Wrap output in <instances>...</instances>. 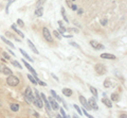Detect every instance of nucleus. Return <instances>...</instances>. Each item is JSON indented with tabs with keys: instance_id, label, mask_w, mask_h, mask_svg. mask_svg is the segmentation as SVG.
I'll use <instances>...</instances> for the list:
<instances>
[{
	"instance_id": "obj_1",
	"label": "nucleus",
	"mask_w": 127,
	"mask_h": 118,
	"mask_svg": "<svg viewBox=\"0 0 127 118\" xmlns=\"http://www.w3.org/2000/svg\"><path fill=\"white\" fill-rule=\"evenodd\" d=\"M6 83L9 84L10 86H17L19 84V80H18V78L17 77H15V76H9L6 79Z\"/></svg>"
},
{
	"instance_id": "obj_2",
	"label": "nucleus",
	"mask_w": 127,
	"mask_h": 118,
	"mask_svg": "<svg viewBox=\"0 0 127 118\" xmlns=\"http://www.w3.org/2000/svg\"><path fill=\"white\" fill-rule=\"evenodd\" d=\"M25 98L28 103H31L33 102L34 100V96H33V93H32V89L30 87H27L26 88V92H25Z\"/></svg>"
},
{
	"instance_id": "obj_3",
	"label": "nucleus",
	"mask_w": 127,
	"mask_h": 118,
	"mask_svg": "<svg viewBox=\"0 0 127 118\" xmlns=\"http://www.w3.org/2000/svg\"><path fill=\"white\" fill-rule=\"evenodd\" d=\"M33 103L36 105L37 108H39V109L42 108V100H41V98H40V95L38 94V90H35V97H34Z\"/></svg>"
},
{
	"instance_id": "obj_4",
	"label": "nucleus",
	"mask_w": 127,
	"mask_h": 118,
	"mask_svg": "<svg viewBox=\"0 0 127 118\" xmlns=\"http://www.w3.org/2000/svg\"><path fill=\"white\" fill-rule=\"evenodd\" d=\"M95 71H96L100 76H103L107 72V68L104 64H96L95 65Z\"/></svg>"
},
{
	"instance_id": "obj_5",
	"label": "nucleus",
	"mask_w": 127,
	"mask_h": 118,
	"mask_svg": "<svg viewBox=\"0 0 127 118\" xmlns=\"http://www.w3.org/2000/svg\"><path fill=\"white\" fill-rule=\"evenodd\" d=\"M23 64H25V66H26V67L28 68V69H29V71L32 73V76H33L34 77V79H35V80H36V81H38L39 80V79H38V76H37V73H36V71H35V70L33 69V67H32V66L29 64V63H28V62H26L25 60H23Z\"/></svg>"
},
{
	"instance_id": "obj_6",
	"label": "nucleus",
	"mask_w": 127,
	"mask_h": 118,
	"mask_svg": "<svg viewBox=\"0 0 127 118\" xmlns=\"http://www.w3.org/2000/svg\"><path fill=\"white\" fill-rule=\"evenodd\" d=\"M87 102H88V105H89V108H90L91 110H94V111L98 110L97 103H96V101H95V98H94V97L89 98V100H87Z\"/></svg>"
},
{
	"instance_id": "obj_7",
	"label": "nucleus",
	"mask_w": 127,
	"mask_h": 118,
	"mask_svg": "<svg viewBox=\"0 0 127 118\" xmlns=\"http://www.w3.org/2000/svg\"><path fill=\"white\" fill-rule=\"evenodd\" d=\"M42 35H43V37H45L48 42H50V43L53 42L52 35H51L50 31H49V29H48V28H43V29H42Z\"/></svg>"
},
{
	"instance_id": "obj_8",
	"label": "nucleus",
	"mask_w": 127,
	"mask_h": 118,
	"mask_svg": "<svg viewBox=\"0 0 127 118\" xmlns=\"http://www.w3.org/2000/svg\"><path fill=\"white\" fill-rule=\"evenodd\" d=\"M48 101H49V104H50V107H51V109L52 110H58L59 109V107H58V103H57V101L54 99V98H52V97H50L49 99H48Z\"/></svg>"
},
{
	"instance_id": "obj_9",
	"label": "nucleus",
	"mask_w": 127,
	"mask_h": 118,
	"mask_svg": "<svg viewBox=\"0 0 127 118\" xmlns=\"http://www.w3.org/2000/svg\"><path fill=\"white\" fill-rule=\"evenodd\" d=\"M0 71L2 73H4L5 76H12L13 74V71L9 67H6L5 65H0Z\"/></svg>"
},
{
	"instance_id": "obj_10",
	"label": "nucleus",
	"mask_w": 127,
	"mask_h": 118,
	"mask_svg": "<svg viewBox=\"0 0 127 118\" xmlns=\"http://www.w3.org/2000/svg\"><path fill=\"white\" fill-rule=\"evenodd\" d=\"M90 45L92 46L94 49H96V50H103V49L105 48V47L103 46V45L98 44V43H97V42H95V41H91V42H90Z\"/></svg>"
},
{
	"instance_id": "obj_11",
	"label": "nucleus",
	"mask_w": 127,
	"mask_h": 118,
	"mask_svg": "<svg viewBox=\"0 0 127 118\" xmlns=\"http://www.w3.org/2000/svg\"><path fill=\"white\" fill-rule=\"evenodd\" d=\"M78 99H79V101H81V103L83 104V107H84L86 110H91L90 108H89V105H88V102H87V99L84 97V96H79L78 97Z\"/></svg>"
},
{
	"instance_id": "obj_12",
	"label": "nucleus",
	"mask_w": 127,
	"mask_h": 118,
	"mask_svg": "<svg viewBox=\"0 0 127 118\" xmlns=\"http://www.w3.org/2000/svg\"><path fill=\"white\" fill-rule=\"evenodd\" d=\"M101 58L107 59V60H114V59H116V56H113V54H111V53H102Z\"/></svg>"
},
{
	"instance_id": "obj_13",
	"label": "nucleus",
	"mask_w": 127,
	"mask_h": 118,
	"mask_svg": "<svg viewBox=\"0 0 127 118\" xmlns=\"http://www.w3.org/2000/svg\"><path fill=\"white\" fill-rule=\"evenodd\" d=\"M28 46H29L30 47V49L32 50V51H33V52L34 53H36V54H38V50L36 49V47H35V45L33 44V43H32L31 41H30V39H28Z\"/></svg>"
},
{
	"instance_id": "obj_14",
	"label": "nucleus",
	"mask_w": 127,
	"mask_h": 118,
	"mask_svg": "<svg viewBox=\"0 0 127 118\" xmlns=\"http://www.w3.org/2000/svg\"><path fill=\"white\" fill-rule=\"evenodd\" d=\"M19 51H20V53H21V54H22V56H23V57H25L26 59H28V60H29L30 62H33V61H34V60H33V59H32V58H31V57L29 56V54H28V53L26 52V51H25V50H23V49H21V48H20V49H19Z\"/></svg>"
},
{
	"instance_id": "obj_15",
	"label": "nucleus",
	"mask_w": 127,
	"mask_h": 118,
	"mask_svg": "<svg viewBox=\"0 0 127 118\" xmlns=\"http://www.w3.org/2000/svg\"><path fill=\"white\" fill-rule=\"evenodd\" d=\"M63 94L67 97H71L72 96V90L70 88H63Z\"/></svg>"
},
{
	"instance_id": "obj_16",
	"label": "nucleus",
	"mask_w": 127,
	"mask_h": 118,
	"mask_svg": "<svg viewBox=\"0 0 127 118\" xmlns=\"http://www.w3.org/2000/svg\"><path fill=\"white\" fill-rule=\"evenodd\" d=\"M102 101H103V103H104L107 108H111V107H112V103H111V101H110L109 99H107V97L103 98V100H102Z\"/></svg>"
},
{
	"instance_id": "obj_17",
	"label": "nucleus",
	"mask_w": 127,
	"mask_h": 118,
	"mask_svg": "<svg viewBox=\"0 0 127 118\" xmlns=\"http://www.w3.org/2000/svg\"><path fill=\"white\" fill-rule=\"evenodd\" d=\"M11 28L13 29V30H14L15 32L17 33L18 35H20V36H21V38H23V37H25V35H23V33H21V31H20V30H18V28H17V27H16L15 25H12V27H11Z\"/></svg>"
},
{
	"instance_id": "obj_18",
	"label": "nucleus",
	"mask_w": 127,
	"mask_h": 118,
	"mask_svg": "<svg viewBox=\"0 0 127 118\" xmlns=\"http://www.w3.org/2000/svg\"><path fill=\"white\" fill-rule=\"evenodd\" d=\"M1 39H2V41H3V42H4V43H5V44H6L7 46H10V47H11V48H13V49L15 48V46H14V44H13V43H12V42H10V41H9V39H6V38H5L4 36H1Z\"/></svg>"
},
{
	"instance_id": "obj_19",
	"label": "nucleus",
	"mask_w": 127,
	"mask_h": 118,
	"mask_svg": "<svg viewBox=\"0 0 127 118\" xmlns=\"http://www.w3.org/2000/svg\"><path fill=\"white\" fill-rule=\"evenodd\" d=\"M42 14H43V10H42V7H37L36 10H35V15L38 17H41L42 16Z\"/></svg>"
},
{
	"instance_id": "obj_20",
	"label": "nucleus",
	"mask_w": 127,
	"mask_h": 118,
	"mask_svg": "<svg viewBox=\"0 0 127 118\" xmlns=\"http://www.w3.org/2000/svg\"><path fill=\"white\" fill-rule=\"evenodd\" d=\"M111 100L114 101V102L120 101V96H119V94H117V93L112 94V95H111Z\"/></svg>"
},
{
	"instance_id": "obj_21",
	"label": "nucleus",
	"mask_w": 127,
	"mask_h": 118,
	"mask_svg": "<svg viewBox=\"0 0 127 118\" xmlns=\"http://www.w3.org/2000/svg\"><path fill=\"white\" fill-rule=\"evenodd\" d=\"M89 89H90V92L92 93V95H93L94 97H97V96H98V94H97V89L95 88V87H93V86H89Z\"/></svg>"
},
{
	"instance_id": "obj_22",
	"label": "nucleus",
	"mask_w": 127,
	"mask_h": 118,
	"mask_svg": "<svg viewBox=\"0 0 127 118\" xmlns=\"http://www.w3.org/2000/svg\"><path fill=\"white\" fill-rule=\"evenodd\" d=\"M11 110L13 112H18L19 111V105L16 104V103H12L11 104Z\"/></svg>"
},
{
	"instance_id": "obj_23",
	"label": "nucleus",
	"mask_w": 127,
	"mask_h": 118,
	"mask_svg": "<svg viewBox=\"0 0 127 118\" xmlns=\"http://www.w3.org/2000/svg\"><path fill=\"white\" fill-rule=\"evenodd\" d=\"M62 15H63V17H64V20H65L66 22H69L68 20V18H67V15H66V11H65V7H62Z\"/></svg>"
},
{
	"instance_id": "obj_24",
	"label": "nucleus",
	"mask_w": 127,
	"mask_h": 118,
	"mask_svg": "<svg viewBox=\"0 0 127 118\" xmlns=\"http://www.w3.org/2000/svg\"><path fill=\"white\" fill-rule=\"evenodd\" d=\"M28 79H29V80L32 82V84H36V83H37V81L34 79V77L32 76V74H30V73L28 74Z\"/></svg>"
},
{
	"instance_id": "obj_25",
	"label": "nucleus",
	"mask_w": 127,
	"mask_h": 118,
	"mask_svg": "<svg viewBox=\"0 0 127 118\" xmlns=\"http://www.w3.org/2000/svg\"><path fill=\"white\" fill-rule=\"evenodd\" d=\"M53 35H54V36H55V37H56L57 39H62V34H61V33H59V32H58V31H56V30H54V31H53Z\"/></svg>"
},
{
	"instance_id": "obj_26",
	"label": "nucleus",
	"mask_w": 127,
	"mask_h": 118,
	"mask_svg": "<svg viewBox=\"0 0 127 118\" xmlns=\"http://www.w3.org/2000/svg\"><path fill=\"white\" fill-rule=\"evenodd\" d=\"M104 86H105V87H107V88L111 87V83H110V80H109V79H107V80L104 81Z\"/></svg>"
},
{
	"instance_id": "obj_27",
	"label": "nucleus",
	"mask_w": 127,
	"mask_h": 118,
	"mask_svg": "<svg viewBox=\"0 0 127 118\" xmlns=\"http://www.w3.org/2000/svg\"><path fill=\"white\" fill-rule=\"evenodd\" d=\"M12 65L15 66V67H17V68H21V65L19 64L17 61H12Z\"/></svg>"
},
{
	"instance_id": "obj_28",
	"label": "nucleus",
	"mask_w": 127,
	"mask_h": 118,
	"mask_svg": "<svg viewBox=\"0 0 127 118\" xmlns=\"http://www.w3.org/2000/svg\"><path fill=\"white\" fill-rule=\"evenodd\" d=\"M73 107H74V109H75V110H76V111H77V113H78V114H81V115H82V114H83V111L81 110V108H79L78 105H76V104H74Z\"/></svg>"
},
{
	"instance_id": "obj_29",
	"label": "nucleus",
	"mask_w": 127,
	"mask_h": 118,
	"mask_svg": "<svg viewBox=\"0 0 127 118\" xmlns=\"http://www.w3.org/2000/svg\"><path fill=\"white\" fill-rule=\"evenodd\" d=\"M69 44H70L71 46L75 47V48H77V49H81V46H79V45H77V44H76V43H75V42H70Z\"/></svg>"
},
{
	"instance_id": "obj_30",
	"label": "nucleus",
	"mask_w": 127,
	"mask_h": 118,
	"mask_svg": "<svg viewBox=\"0 0 127 118\" xmlns=\"http://www.w3.org/2000/svg\"><path fill=\"white\" fill-rule=\"evenodd\" d=\"M46 2V0H38L37 2V7H42V4Z\"/></svg>"
},
{
	"instance_id": "obj_31",
	"label": "nucleus",
	"mask_w": 127,
	"mask_h": 118,
	"mask_svg": "<svg viewBox=\"0 0 127 118\" xmlns=\"http://www.w3.org/2000/svg\"><path fill=\"white\" fill-rule=\"evenodd\" d=\"M58 110H61V116H62L63 118H67V115H66L65 110H64V109H58Z\"/></svg>"
},
{
	"instance_id": "obj_32",
	"label": "nucleus",
	"mask_w": 127,
	"mask_h": 118,
	"mask_svg": "<svg viewBox=\"0 0 127 118\" xmlns=\"http://www.w3.org/2000/svg\"><path fill=\"white\" fill-rule=\"evenodd\" d=\"M66 31H67V29L65 28V27H59V30H58V32H59V33H62V34L64 35V33H65Z\"/></svg>"
},
{
	"instance_id": "obj_33",
	"label": "nucleus",
	"mask_w": 127,
	"mask_h": 118,
	"mask_svg": "<svg viewBox=\"0 0 127 118\" xmlns=\"http://www.w3.org/2000/svg\"><path fill=\"white\" fill-rule=\"evenodd\" d=\"M17 23H18V25L20 26V27H23V26H25V22H23L21 19H18V20H17Z\"/></svg>"
},
{
	"instance_id": "obj_34",
	"label": "nucleus",
	"mask_w": 127,
	"mask_h": 118,
	"mask_svg": "<svg viewBox=\"0 0 127 118\" xmlns=\"http://www.w3.org/2000/svg\"><path fill=\"white\" fill-rule=\"evenodd\" d=\"M50 93H51V95H52V98H55V97H56L57 95H56V93H55V90H50Z\"/></svg>"
},
{
	"instance_id": "obj_35",
	"label": "nucleus",
	"mask_w": 127,
	"mask_h": 118,
	"mask_svg": "<svg viewBox=\"0 0 127 118\" xmlns=\"http://www.w3.org/2000/svg\"><path fill=\"white\" fill-rule=\"evenodd\" d=\"M37 82H38V84H39V85H41V86H47V84L45 83V82H42V81H40V80H38Z\"/></svg>"
},
{
	"instance_id": "obj_36",
	"label": "nucleus",
	"mask_w": 127,
	"mask_h": 118,
	"mask_svg": "<svg viewBox=\"0 0 127 118\" xmlns=\"http://www.w3.org/2000/svg\"><path fill=\"white\" fill-rule=\"evenodd\" d=\"M70 7H71V9H72L73 11H76V10H77V6L75 5V4H71V6H70Z\"/></svg>"
},
{
	"instance_id": "obj_37",
	"label": "nucleus",
	"mask_w": 127,
	"mask_h": 118,
	"mask_svg": "<svg viewBox=\"0 0 127 118\" xmlns=\"http://www.w3.org/2000/svg\"><path fill=\"white\" fill-rule=\"evenodd\" d=\"M101 23L103 26H106V23H107V19H103V20L101 21Z\"/></svg>"
},
{
	"instance_id": "obj_38",
	"label": "nucleus",
	"mask_w": 127,
	"mask_h": 118,
	"mask_svg": "<svg viewBox=\"0 0 127 118\" xmlns=\"http://www.w3.org/2000/svg\"><path fill=\"white\" fill-rule=\"evenodd\" d=\"M54 99H56L57 101H59V102H63V100H62V98L61 97H59V96H56V97H55L54 98Z\"/></svg>"
},
{
	"instance_id": "obj_39",
	"label": "nucleus",
	"mask_w": 127,
	"mask_h": 118,
	"mask_svg": "<svg viewBox=\"0 0 127 118\" xmlns=\"http://www.w3.org/2000/svg\"><path fill=\"white\" fill-rule=\"evenodd\" d=\"M2 54H3V57H5L6 59H10V57H9V54H7V53H5V52H3Z\"/></svg>"
},
{
	"instance_id": "obj_40",
	"label": "nucleus",
	"mask_w": 127,
	"mask_h": 118,
	"mask_svg": "<svg viewBox=\"0 0 127 118\" xmlns=\"http://www.w3.org/2000/svg\"><path fill=\"white\" fill-rule=\"evenodd\" d=\"M51 76H52V77H53V79H55V80H56V81H58V78H57L56 76H55V74H54V73H52V74H51Z\"/></svg>"
},
{
	"instance_id": "obj_41",
	"label": "nucleus",
	"mask_w": 127,
	"mask_h": 118,
	"mask_svg": "<svg viewBox=\"0 0 127 118\" xmlns=\"http://www.w3.org/2000/svg\"><path fill=\"white\" fill-rule=\"evenodd\" d=\"M58 25H59V27H64V23H63L62 20H59V21H58Z\"/></svg>"
},
{
	"instance_id": "obj_42",
	"label": "nucleus",
	"mask_w": 127,
	"mask_h": 118,
	"mask_svg": "<svg viewBox=\"0 0 127 118\" xmlns=\"http://www.w3.org/2000/svg\"><path fill=\"white\" fill-rule=\"evenodd\" d=\"M67 3L69 4V6H71V0H67Z\"/></svg>"
},
{
	"instance_id": "obj_43",
	"label": "nucleus",
	"mask_w": 127,
	"mask_h": 118,
	"mask_svg": "<svg viewBox=\"0 0 127 118\" xmlns=\"http://www.w3.org/2000/svg\"><path fill=\"white\" fill-rule=\"evenodd\" d=\"M77 13H78V14H82V13H83V11H82V10H78V11H77Z\"/></svg>"
},
{
	"instance_id": "obj_44",
	"label": "nucleus",
	"mask_w": 127,
	"mask_h": 118,
	"mask_svg": "<svg viewBox=\"0 0 127 118\" xmlns=\"http://www.w3.org/2000/svg\"><path fill=\"white\" fill-rule=\"evenodd\" d=\"M121 118H126V114H124V115H121Z\"/></svg>"
},
{
	"instance_id": "obj_45",
	"label": "nucleus",
	"mask_w": 127,
	"mask_h": 118,
	"mask_svg": "<svg viewBox=\"0 0 127 118\" xmlns=\"http://www.w3.org/2000/svg\"><path fill=\"white\" fill-rule=\"evenodd\" d=\"M56 118H63V117H62L61 115H57V116H56Z\"/></svg>"
},
{
	"instance_id": "obj_46",
	"label": "nucleus",
	"mask_w": 127,
	"mask_h": 118,
	"mask_svg": "<svg viewBox=\"0 0 127 118\" xmlns=\"http://www.w3.org/2000/svg\"><path fill=\"white\" fill-rule=\"evenodd\" d=\"M73 118H78V117H77L76 115H74V116H73Z\"/></svg>"
}]
</instances>
